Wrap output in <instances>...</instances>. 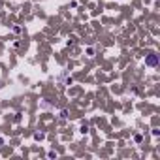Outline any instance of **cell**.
Returning <instances> with one entry per match:
<instances>
[{
	"mask_svg": "<svg viewBox=\"0 0 160 160\" xmlns=\"http://www.w3.org/2000/svg\"><path fill=\"white\" fill-rule=\"evenodd\" d=\"M145 64H147V66H156V64H158V57H156V55H149V57L145 58Z\"/></svg>",
	"mask_w": 160,
	"mask_h": 160,
	"instance_id": "1",
	"label": "cell"
}]
</instances>
